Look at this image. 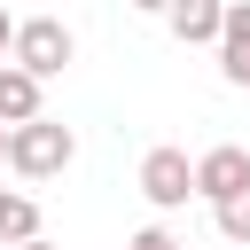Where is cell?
<instances>
[{
  "label": "cell",
  "mask_w": 250,
  "mask_h": 250,
  "mask_svg": "<svg viewBox=\"0 0 250 250\" xmlns=\"http://www.w3.org/2000/svg\"><path fill=\"white\" fill-rule=\"evenodd\" d=\"M70 156H78V141H70V125H55V117H31V125L8 133V164H16L23 180H55Z\"/></svg>",
  "instance_id": "6da1fadb"
},
{
  "label": "cell",
  "mask_w": 250,
  "mask_h": 250,
  "mask_svg": "<svg viewBox=\"0 0 250 250\" xmlns=\"http://www.w3.org/2000/svg\"><path fill=\"white\" fill-rule=\"evenodd\" d=\"M70 55H78L70 23H55V16H31V23H16V55H8V62H23V70H39V78H55Z\"/></svg>",
  "instance_id": "7a4b0ae2"
},
{
  "label": "cell",
  "mask_w": 250,
  "mask_h": 250,
  "mask_svg": "<svg viewBox=\"0 0 250 250\" xmlns=\"http://www.w3.org/2000/svg\"><path fill=\"white\" fill-rule=\"evenodd\" d=\"M141 195H148L156 211H180V203L195 195V164H188V148H148V156H141Z\"/></svg>",
  "instance_id": "3957f363"
},
{
  "label": "cell",
  "mask_w": 250,
  "mask_h": 250,
  "mask_svg": "<svg viewBox=\"0 0 250 250\" xmlns=\"http://www.w3.org/2000/svg\"><path fill=\"white\" fill-rule=\"evenodd\" d=\"M242 188H250V148L219 141V148L195 156V195H203V203H227V195H242Z\"/></svg>",
  "instance_id": "277c9868"
},
{
  "label": "cell",
  "mask_w": 250,
  "mask_h": 250,
  "mask_svg": "<svg viewBox=\"0 0 250 250\" xmlns=\"http://www.w3.org/2000/svg\"><path fill=\"white\" fill-rule=\"evenodd\" d=\"M39 70H23V62H0V125H31V117H47L39 109Z\"/></svg>",
  "instance_id": "5b68a950"
},
{
  "label": "cell",
  "mask_w": 250,
  "mask_h": 250,
  "mask_svg": "<svg viewBox=\"0 0 250 250\" xmlns=\"http://www.w3.org/2000/svg\"><path fill=\"white\" fill-rule=\"evenodd\" d=\"M164 23H172V39H180V47H203V39H219V31H227V0H172V16H164Z\"/></svg>",
  "instance_id": "8992f818"
},
{
  "label": "cell",
  "mask_w": 250,
  "mask_h": 250,
  "mask_svg": "<svg viewBox=\"0 0 250 250\" xmlns=\"http://www.w3.org/2000/svg\"><path fill=\"white\" fill-rule=\"evenodd\" d=\"M31 234H39V203L0 188V250H8V242H31Z\"/></svg>",
  "instance_id": "52a82bcc"
},
{
  "label": "cell",
  "mask_w": 250,
  "mask_h": 250,
  "mask_svg": "<svg viewBox=\"0 0 250 250\" xmlns=\"http://www.w3.org/2000/svg\"><path fill=\"white\" fill-rule=\"evenodd\" d=\"M250 55V0H227V31H219V62Z\"/></svg>",
  "instance_id": "ba28073f"
},
{
  "label": "cell",
  "mask_w": 250,
  "mask_h": 250,
  "mask_svg": "<svg viewBox=\"0 0 250 250\" xmlns=\"http://www.w3.org/2000/svg\"><path fill=\"white\" fill-rule=\"evenodd\" d=\"M211 219H219V234H227V242H250V188H242V195H227V203H211Z\"/></svg>",
  "instance_id": "9c48e42d"
},
{
  "label": "cell",
  "mask_w": 250,
  "mask_h": 250,
  "mask_svg": "<svg viewBox=\"0 0 250 250\" xmlns=\"http://www.w3.org/2000/svg\"><path fill=\"white\" fill-rule=\"evenodd\" d=\"M125 250H188V242H172V234H164V227H141V234H133V242H125Z\"/></svg>",
  "instance_id": "30bf717a"
},
{
  "label": "cell",
  "mask_w": 250,
  "mask_h": 250,
  "mask_svg": "<svg viewBox=\"0 0 250 250\" xmlns=\"http://www.w3.org/2000/svg\"><path fill=\"white\" fill-rule=\"evenodd\" d=\"M219 70H227V86H242V94H250V55H227Z\"/></svg>",
  "instance_id": "8fae6325"
},
{
  "label": "cell",
  "mask_w": 250,
  "mask_h": 250,
  "mask_svg": "<svg viewBox=\"0 0 250 250\" xmlns=\"http://www.w3.org/2000/svg\"><path fill=\"white\" fill-rule=\"evenodd\" d=\"M0 55H16V23H8V8H0Z\"/></svg>",
  "instance_id": "7c38bea8"
},
{
  "label": "cell",
  "mask_w": 250,
  "mask_h": 250,
  "mask_svg": "<svg viewBox=\"0 0 250 250\" xmlns=\"http://www.w3.org/2000/svg\"><path fill=\"white\" fill-rule=\"evenodd\" d=\"M133 8H148V16H172V0H133Z\"/></svg>",
  "instance_id": "4fadbf2b"
},
{
  "label": "cell",
  "mask_w": 250,
  "mask_h": 250,
  "mask_svg": "<svg viewBox=\"0 0 250 250\" xmlns=\"http://www.w3.org/2000/svg\"><path fill=\"white\" fill-rule=\"evenodd\" d=\"M8 250H55V242H47V234H31V242H8Z\"/></svg>",
  "instance_id": "5bb4252c"
},
{
  "label": "cell",
  "mask_w": 250,
  "mask_h": 250,
  "mask_svg": "<svg viewBox=\"0 0 250 250\" xmlns=\"http://www.w3.org/2000/svg\"><path fill=\"white\" fill-rule=\"evenodd\" d=\"M8 133H16V125H0V164H8Z\"/></svg>",
  "instance_id": "9a60e30c"
}]
</instances>
